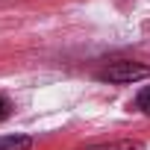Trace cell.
Masks as SVG:
<instances>
[{
    "label": "cell",
    "instance_id": "3",
    "mask_svg": "<svg viewBox=\"0 0 150 150\" xmlns=\"http://www.w3.org/2000/svg\"><path fill=\"white\" fill-rule=\"evenodd\" d=\"M33 138L30 135H0V150H30Z\"/></svg>",
    "mask_w": 150,
    "mask_h": 150
},
{
    "label": "cell",
    "instance_id": "1",
    "mask_svg": "<svg viewBox=\"0 0 150 150\" xmlns=\"http://www.w3.org/2000/svg\"><path fill=\"white\" fill-rule=\"evenodd\" d=\"M97 77L106 80V83H138V80L150 77V68L141 65V62H132V59H118V62L106 65Z\"/></svg>",
    "mask_w": 150,
    "mask_h": 150
},
{
    "label": "cell",
    "instance_id": "5",
    "mask_svg": "<svg viewBox=\"0 0 150 150\" xmlns=\"http://www.w3.org/2000/svg\"><path fill=\"white\" fill-rule=\"evenodd\" d=\"M9 112H12V103H9L3 94H0V121H6V118H9Z\"/></svg>",
    "mask_w": 150,
    "mask_h": 150
},
{
    "label": "cell",
    "instance_id": "4",
    "mask_svg": "<svg viewBox=\"0 0 150 150\" xmlns=\"http://www.w3.org/2000/svg\"><path fill=\"white\" fill-rule=\"evenodd\" d=\"M135 106H138L144 115H150V86H147V88H141V94L135 97Z\"/></svg>",
    "mask_w": 150,
    "mask_h": 150
},
{
    "label": "cell",
    "instance_id": "2",
    "mask_svg": "<svg viewBox=\"0 0 150 150\" xmlns=\"http://www.w3.org/2000/svg\"><path fill=\"white\" fill-rule=\"evenodd\" d=\"M83 150H144V141L138 138H124V141H109V144H91Z\"/></svg>",
    "mask_w": 150,
    "mask_h": 150
}]
</instances>
